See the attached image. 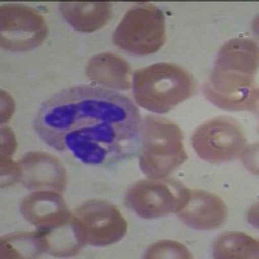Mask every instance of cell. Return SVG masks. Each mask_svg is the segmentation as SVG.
Wrapping results in <instances>:
<instances>
[{
  "mask_svg": "<svg viewBox=\"0 0 259 259\" xmlns=\"http://www.w3.org/2000/svg\"><path fill=\"white\" fill-rule=\"evenodd\" d=\"M0 95H2V123H6L15 113L16 104L12 97L9 96L8 92H6L4 90L0 91Z\"/></svg>",
  "mask_w": 259,
  "mask_h": 259,
  "instance_id": "21",
  "label": "cell"
},
{
  "mask_svg": "<svg viewBox=\"0 0 259 259\" xmlns=\"http://www.w3.org/2000/svg\"><path fill=\"white\" fill-rule=\"evenodd\" d=\"M85 77L99 87L108 90H130L131 66L123 57L113 52H101L92 56L85 65Z\"/></svg>",
  "mask_w": 259,
  "mask_h": 259,
  "instance_id": "13",
  "label": "cell"
},
{
  "mask_svg": "<svg viewBox=\"0 0 259 259\" xmlns=\"http://www.w3.org/2000/svg\"><path fill=\"white\" fill-rule=\"evenodd\" d=\"M2 142H0V156L12 157L17 149V139L9 127H2Z\"/></svg>",
  "mask_w": 259,
  "mask_h": 259,
  "instance_id": "20",
  "label": "cell"
},
{
  "mask_svg": "<svg viewBox=\"0 0 259 259\" xmlns=\"http://www.w3.org/2000/svg\"><path fill=\"white\" fill-rule=\"evenodd\" d=\"M21 214L39 231H52L71 221L65 200L56 191H34L21 202Z\"/></svg>",
  "mask_w": 259,
  "mask_h": 259,
  "instance_id": "10",
  "label": "cell"
},
{
  "mask_svg": "<svg viewBox=\"0 0 259 259\" xmlns=\"http://www.w3.org/2000/svg\"><path fill=\"white\" fill-rule=\"evenodd\" d=\"M48 26L39 11L24 4L0 7V41L8 51L34 50L46 40Z\"/></svg>",
  "mask_w": 259,
  "mask_h": 259,
  "instance_id": "9",
  "label": "cell"
},
{
  "mask_svg": "<svg viewBox=\"0 0 259 259\" xmlns=\"http://www.w3.org/2000/svg\"><path fill=\"white\" fill-rule=\"evenodd\" d=\"M0 175H2V188L21 182L22 168L20 162H15L12 157L0 156Z\"/></svg>",
  "mask_w": 259,
  "mask_h": 259,
  "instance_id": "19",
  "label": "cell"
},
{
  "mask_svg": "<svg viewBox=\"0 0 259 259\" xmlns=\"http://www.w3.org/2000/svg\"><path fill=\"white\" fill-rule=\"evenodd\" d=\"M180 127L167 118L147 115L142 121L139 167L149 179H163L187 161Z\"/></svg>",
  "mask_w": 259,
  "mask_h": 259,
  "instance_id": "4",
  "label": "cell"
},
{
  "mask_svg": "<svg viewBox=\"0 0 259 259\" xmlns=\"http://www.w3.org/2000/svg\"><path fill=\"white\" fill-rule=\"evenodd\" d=\"M192 145L203 161L221 163L237 158L246 149V135L231 117H217L196 128Z\"/></svg>",
  "mask_w": 259,
  "mask_h": 259,
  "instance_id": "8",
  "label": "cell"
},
{
  "mask_svg": "<svg viewBox=\"0 0 259 259\" xmlns=\"http://www.w3.org/2000/svg\"><path fill=\"white\" fill-rule=\"evenodd\" d=\"M142 121L134 101L118 91L75 85L41 104L34 130L48 147L84 165L108 166L139 150Z\"/></svg>",
  "mask_w": 259,
  "mask_h": 259,
  "instance_id": "1",
  "label": "cell"
},
{
  "mask_svg": "<svg viewBox=\"0 0 259 259\" xmlns=\"http://www.w3.org/2000/svg\"><path fill=\"white\" fill-rule=\"evenodd\" d=\"M165 41V16L153 4H136L130 8L113 34V43L135 56L157 52Z\"/></svg>",
  "mask_w": 259,
  "mask_h": 259,
  "instance_id": "5",
  "label": "cell"
},
{
  "mask_svg": "<svg viewBox=\"0 0 259 259\" xmlns=\"http://www.w3.org/2000/svg\"><path fill=\"white\" fill-rule=\"evenodd\" d=\"M21 182L30 191L64 192L68 175L61 162L45 152H29L20 159Z\"/></svg>",
  "mask_w": 259,
  "mask_h": 259,
  "instance_id": "11",
  "label": "cell"
},
{
  "mask_svg": "<svg viewBox=\"0 0 259 259\" xmlns=\"http://www.w3.org/2000/svg\"><path fill=\"white\" fill-rule=\"evenodd\" d=\"M258 241L242 232H226L217 237L212 255L218 259H247L258 256Z\"/></svg>",
  "mask_w": 259,
  "mask_h": 259,
  "instance_id": "16",
  "label": "cell"
},
{
  "mask_svg": "<svg viewBox=\"0 0 259 259\" xmlns=\"http://www.w3.org/2000/svg\"><path fill=\"white\" fill-rule=\"evenodd\" d=\"M189 189L175 179H147L135 183L126 193V205L144 219L177 214L187 202Z\"/></svg>",
  "mask_w": 259,
  "mask_h": 259,
  "instance_id": "7",
  "label": "cell"
},
{
  "mask_svg": "<svg viewBox=\"0 0 259 259\" xmlns=\"http://www.w3.org/2000/svg\"><path fill=\"white\" fill-rule=\"evenodd\" d=\"M73 218V217H71ZM48 242V253L53 256H71L79 253L84 245L75 233L71 221L52 231H41Z\"/></svg>",
  "mask_w": 259,
  "mask_h": 259,
  "instance_id": "17",
  "label": "cell"
},
{
  "mask_svg": "<svg viewBox=\"0 0 259 259\" xmlns=\"http://www.w3.org/2000/svg\"><path fill=\"white\" fill-rule=\"evenodd\" d=\"M2 258H39L48 253V242L41 231L16 232L2 237Z\"/></svg>",
  "mask_w": 259,
  "mask_h": 259,
  "instance_id": "15",
  "label": "cell"
},
{
  "mask_svg": "<svg viewBox=\"0 0 259 259\" xmlns=\"http://www.w3.org/2000/svg\"><path fill=\"white\" fill-rule=\"evenodd\" d=\"M144 258L147 259H189L192 258V254L183 244L178 241H171V240H162V241L154 242L152 246L148 247L145 251Z\"/></svg>",
  "mask_w": 259,
  "mask_h": 259,
  "instance_id": "18",
  "label": "cell"
},
{
  "mask_svg": "<svg viewBox=\"0 0 259 259\" xmlns=\"http://www.w3.org/2000/svg\"><path fill=\"white\" fill-rule=\"evenodd\" d=\"M59 11L74 30L85 34L103 29L112 18L109 2H62Z\"/></svg>",
  "mask_w": 259,
  "mask_h": 259,
  "instance_id": "14",
  "label": "cell"
},
{
  "mask_svg": "<svg viewBox=\"0 0 259 259\" xmlns=\"http://www.w3.org/2000/svg\"><path fill=\"white\" fill-rule=\"evenodd\" d=\"M193 75L182 65L158 62L139 69L133 75L134 101L143 109L163 114L196 92Z\"/></svg>",
  "mask_w": 259,
  "mask_h": 259,
  "instance_id": "3",
  "label": "cell"
},
{
  "mask_svg": "<svg viewBox=\"0 0 259 259\" xmlns=\"http://www.w3.org/2000/svg\"><path fill=\"white\" fill-rule=\"evenodd\" d=\"M83 245L109 246L126 236L127 221L115 205L105 200H90L75 209L71 218Z\"/></svg>",
  "mask_w": 259,
  "mask_h": 259,
  "instance_id": "6",
  "label": "cell"
},
{
  "mask_svg": "<svg viewBox=\"0 0 259 259\" xmlns=\"http://www.w3.org/2000/svg\"><path fill=\"white\" fill-rule=\"evenodd\" d=\"M258 46L250 39H232L219 50L203 94L214 105L230 112H256Z\"/></svg>",
  "mask_w": 259,
  "mask_h": 259,
  "instance_id": "2",
  "label": "cell"
},
{
  "mask_svg": "<svg viewBox=\"0 0 259 259\" xmlns=\"http://www.w3.org/2000/svg\"><path fill=\"white\" fill-rule=\"evenodd\" d=\"M177 215L191 228L210 231L218 228L226 222L227 206L219 196L211 192L189 189L188 200Z\"/></svg>",
  "mask_w": 259,
  "mask_h": 259,
  "instance_id": "12",
  "label": "cell"
}]
</instances>
